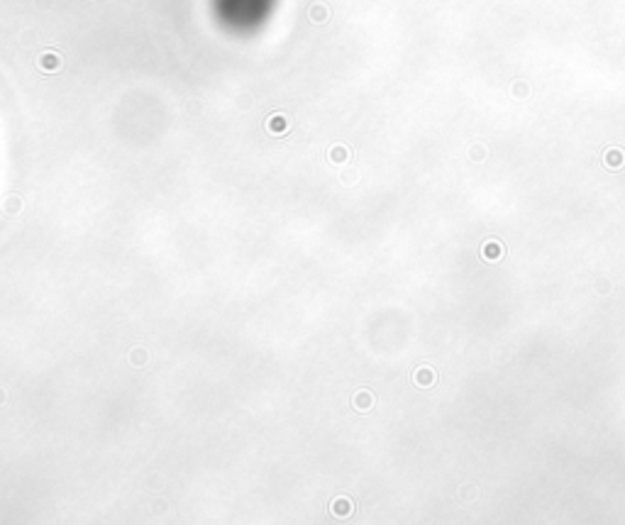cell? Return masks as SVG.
I'll list each match as a JSON object with an SVG mask.
<instances>
[{
	"mask_svg": "<svg viewBox=\"0 0 625 525\" xmlns=\"http://www.w3.org/2000/svg\"><path fill=\"white\" fill-rule=\"evenodd\" d=\"M215 20L234 34H249L264 27L279 0H210Z\"/></svg>",
	"mask_w": 625,
	"mask_h": 525,
	"instance_id": "cell-1",
	"label": "cell"
}]
</instances>
